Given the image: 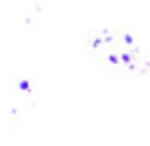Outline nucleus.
Masks as SVG:
<instances>
[]
</instances>
